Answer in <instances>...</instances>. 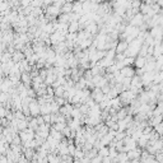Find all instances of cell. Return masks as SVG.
I'll return each instance as SVG.
<instances>
[{"label": "cell", "mask_w": 163, "mask_h": 163, "mask_svg": "<svg viewBox=\"0 0 163 163\" xmlns=\"http://www.w3.org/2000/svg\"><path fill=\"white\" fill-rule=\"evenodd\" d=\"M32 138H33V131H32V129L31 130H22L20 131V139H22L23 141H29V140H32Z\"/></svg>", "instance_id": "1"}, {"label": "cell", "mask_w": 163, "mask_h": 163, "mask_svg": "<svg viewBox=\"0 0 163 163\" xmlns=\"http://www.w3.org/2000/svg\"><path fill=\"white\" fill-rule=\"evenodd\" d=\"M120 74L124 76V78H131V76L134 75V70H133L130 66H124L122 69L120 70Z\"/></svg>", "instance_id": "2"}, {"label": "cell", "mask_w": 163, "mask_h": 163, "mask_svg": "<svg viewBox=\"0 0 163 163\" xmlns=\"http://www.w3.org/2000/svg\"><path fill=\"white\" fill-rule=\"evenodd\" d=\"M29 112H31L33 116H37V115L41 112V107L38 106V103L34 102V101L29 103Z\"/></svg>", "instance_id": "3"}, {"label": "cell", "mask_w": 163, "mask_h": 163, "mask_svg": "<svg viewBox=\"0 0 163 163\" xmlns=\"http://www.w3.org/2000/svg\"><path fill=\"white\" fill-rule=\"evenodd\" d=\"M70 11H73V4H72V3H69V1L64 3L63 7H61V13H64V14H69Z\"/></svg>", "instance_id": "4"}, {"label": "cell", "mask_w": 163, "mask_h": 163, "mask_svg": "<svg viewBox=\"0 0 163 163\" xmlns=\"http://www.w3.org/2000/svg\"><path fill=\"white\" fill-rule=\"evenodd\" d=\"M68 28H69V32H70V33H75V32L78 31V28H79V23L76 22V20H73V22L70 23V26H69Z\"/></svg>", "instance_id": "5"}, {"label": "cell", "mask_w": 163, "mask_h": 163, "mask_svg": "<svg viewBox=\"0 0 163 163\" xmlns=\"http://www.w3.org/2000/svg\"><path fill=\"white\" fill-rule=\"evenodd\" d=\"M23 56H24V55H23L20 51H16L13 54V56H11V60H13V61H19V60H22V59H23Z\"/></svg>", "instance_id": "6"}, {"label": "cell", "mask_w": 163, "mask_h": 163, "mask_svg": "<svg viewBox=\"0 0 163 163\" xmlns=\"http://www.w3.org/2000/svg\"><path fill=\"white\" fill-rule=\"evenodd\" d=\"M126 49H127V42H120L118 43V46H117L116 51L118 52V54H121V52L126 51Z\"/></svg>", "instance_id": "7"}, {"label": "cell", "mask_w": 163, "mask_h": 163, "mask_svg": "<svg viewBox=\"0 0 163 163\" xmlns=\"http://www.w3.org/2000/svg\"><path fill=\"white\" fill-rule=\"evenodd\" d=\"M20 79H22V80L24 82V84H26V85H28V84H29V82L32 80V79H31V75H29V74H27V73H23L22 75H20Z\"/></svg>", "instance_id": "8"}, {"label": "cell", "mask_w": 163, "mask_h": 163, "mask_svg": "<svg viewBox=\"0 0 163 163\" xmlns=\"http://www.w3.org/2000/svg\"><path fill=\"white\" fill-rule=\"evenodd\" d=\"M141 19H143V17L140 16V14H136V16L133 18V22H131V24H134V26H138V24H140L141 23Z\"/></svg>", "instance_id": "9"}, {"label": "cell", "mask_w": 163, "mask_h": 163, "mask_svg": "<svg viewBox=\"0 0 163 163\" xmlns=\"http://www.w3.org/2000/svg\"><path fill=\"white\" fill-rule=\"evenodd\" d=\"M136 65H138V66H144L145 65V59L144 57H139L138 60H136Z\"/></svg>", "instance_id": "10"}, {"label": "cell", "mask_w": 163, "mask_h": 163, "mask_svg": "<svg viewBox=\"0 0 163 163\" xmlns=\"http://www.w3.org/2000/svg\"><path fill=\"white\" fill-rule=\"evenodd\" d=\"M7 115H8V111L0 106V117H7Z\"/></svg>", "instance_id": "11"}, {"label": "cell", "mask_w": 163, "mask_h": 163, "mask_svg": "<svg viewBox=\"0 0 163 163\" xmlns=\"http://www.w3.org/2000/svg\"><path fill=\"white\" fill-rule=\"evenodd\" d=\"M64 94V88H57L56 89V96H63Z\"/></svg>", "instance_id": "12"}, {"label": "cell", "mask_w": 163, "mask_h": 163, "mask_svg": "<svg viewBox=\"0 0 163 163\" xmlns=\"http://www.w3.org/2000/svg\"><path fill=\"white\" fill-rule=\"evenodd\" d=\"M117 117L120 118V120H121V118H124V117H125V111H124V110H122V111H120V112H118Z\"/></svg>", "instance_id": "13"}, {"label": "cell", "mask_w": 163, "mask_h": 163, "mask_svg": "<svg viewBox=\"0 0 163 163\" xmlns=\"http://www.w3.org/2000/svg\"><path fill=\"white\" fill-rule=\"evenodd\" d=\"M101 156H107V154H108V150L107 149H106V148H103V149H101Z\"/></svg>", "instance_id": "14"}]
</instances>
